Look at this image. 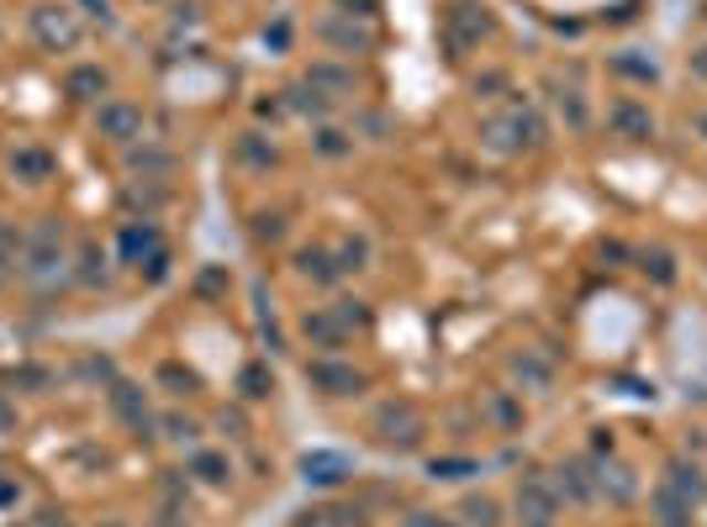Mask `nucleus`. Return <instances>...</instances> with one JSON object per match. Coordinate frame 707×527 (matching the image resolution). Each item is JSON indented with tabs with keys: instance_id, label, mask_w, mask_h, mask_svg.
<instances>
[{
	"instance_id": "5fc2aeb1",
	"label": "nucleus",
	"mask_w": 707,
	"mask_h": 527,
	"mask_svg": "<svg viewBox=\"0 0 707 527\" xmlns=\"http://www.w3.org/2000/svg\"><path fill=\"white\" fill-rule=\"evenodd\" d=\"M11 428H17V407H11V401H6V390H0V438H6Z\"/></svg>"
},
{
	"instance_id": "a878e982",
	"label": "nucleus",
	"mask_w": 707,
	"mask_h": 527,
	"mask_svg": "<svg viewBox=\"0 0 707 527\" xmlns=\"http://www.w3.org/2000/svg\"><path fill=\"white\" fill-rule=\"evenodd\" d=\"M665 485H671V491H682V496H686L692 506H703V502H707V475H703V464H697V459H686V454H676L671 464H665Z\"/></svg>"
},
{
	"instance_id": "ea45409f",
	"label": "nucleus",
	"mask_w": 707,
	"mask_h": 527,
	"mask_svg": "<svg viewBox=\"0 0 707 527\" xmlns=\"http://www.w3.org/2000/svg\"><path fill=\"white\" fill-rule=\"evenodd\" d=\"M333 312H339V322L349 327V333H369V322H375L369 301H360V295H339V301H333Z\"/></svg>"
},
{
	"instance_id": "3c124183",
	"label": "nucleus",
	"mask_w": 707,
	"mask_h": 527,
	"mask_svg": "<svg viewBox=\"0 0 707 527\" xmlns=\"http://www.w3.org/2000/svg\"><path fill=\"white\" fill-rule=\"evenodd\" d=\"M608 454H618V438L608 428H591V459H608Z\"/></svg>"
},
{
	"instance_id": "4d7b16f0",
	"label": "nucleus",
	"mask_w": 707,
	"mask_h": 527,
	"mask_svg": "<svg viewBox=\"0 0 707 527\" xmlns=\"http://www.w3.org/2000/svg\"><path fill=\"white\" fill-rule=\"evenodd\" d=\"M602 259H612V264H623V259H634L623 243H602Z\"/></svg>"
},
{
	"instance_id": "b1692460",
	"label": "nucleus",
	"mask_w": 707,
	"mask_h": 527,
	"mask_svg": "<svg viewBox=\"0 0 707 527\" xmlns=\"http://www.w3.org/2000/svg\"><path fill=\"white\" fill-rule=\"evenodd\" d=\"M233 159L254 174H269V169L280 164V143L265 138V132H244V138H233Z\"/></svg>"
},
{
	"instance_id": "f704fd0d",
	"label": "nucleus",
	"mask_w": 707,
	"mask_h": 527,
	"mask_svg": "<svg viewBox=\"0 0 707 527\" xmlns=\"http://www.w3.org/2000/svg\"><path fill=\"white\" fill-rule=\"evenodd\" d=\"M634 264L655 286H676V254L671 248H634Z\"/></svg>"
},
{
	"instance_id": "49530a36",
	"label": "nucleus",
	"mask_w": 707,
	"mask_h": 527,
	"mask_svg": "<svg viewBox=\"0 0 707 527\" xmlns=\"http://www.w3.org/2000/svg\"><path fill=\"white\" fill-rule=\"evenodd\" d=\"M170 264H174V254H170V248H159V254H148V259H143V269H138V275H143L148 286H164V280H170Z\"/></svg>"
},
{
	"instance_id": "58836bf2",
	"label": "nucleus",
	"mask_w": 707,
	"mask_h": 527,
	"mask_svg": "<svg viewBox=\"0 0 707 527\" xmlns=\"http://www.w3.org/2000/svg\"><path fill=\"white\" fill-rule=\"evenodd\" d=\"M470 475H481L475 459H428V480H439V485H460Z\"/></svg>"
},
{
	"instance_id": "09e8293b",
	"label": "nucleus",
	"mask_w": 707,
	"mask_h": 527,
	"mask_svg": "<svg viewBox=\"0 0 707 527\" xmlns=\"http://www.w3.org/2000/svg\"><path fill=\"white\" fill-rule=\"evenodd\" d=\"M333 11H343V17H360V22H375L381 0H333Z\"/></svg>"
},
{
	"instance_id": "9b49d317",
	"label": "nucleus",
	"mask_w": 707,
	"mask_h": 527,
	"mask_svg": "<svg viewBox=\"0 0 707 527\" xmlns=\"http://www.w3.org/2000/svg\"><path fill=\"white\" fill-rule=\"evenodd\" d=\"M608 127L618 132V138H629V143H650V138L660 132L655 111H650L644 100H634V96L608 100Z\"/></svg>"
},
{
	"instance_id": "79ce46f5",
	"label": "nucleus",
	"mask_w": 707,
	"mask_h": 527,
	"mask_svg": "<svg viewBox=\"0 0 707 527\" xmlns=\"http://www.w3.org/2000/svg\"><path fill=\"white\" fill-rule=\"evenodd\" d=\"M79 380H90L106 390V385L122 380V375H117V359H111V354H85V359H79Z\"/></svg>"
},
{
	"instance_id": "7c9ffc66",
	"label": "nucleus",
	"mask_w": 707,
	"mask_h": 527,
	"mask_svg": "<svg viewBox=\"0 0 707 527\" xmlns=\"http://www.w3.org/2000/svg\"><path fill=\"white\" fill-rule=\"evenodd\" d=\"M333 264H339L343 280H349V275H365L369 269V238L365 233H343V238L333 243Z\"/></svg>"
},
{
	"instance_id": "6e6d98bb",
	"label": "nucleus",
	"mask_w": 707,
	"mask_h": 527,
	"mask_svg": "<svg viewBox=\"0 0 707 527\" xmlns=\"http://www.w3.org/2000/svg\"><path fill=\"white\" fill-rule=\"evenodd\" d=\"M265 43H275V49H286V43H291V26H286V22H275V32H265Z\"/></svg>"
},
{
	"instance_id": "c03bdc74",
	"label": "nucleus",
	"mask_w": 707,
	"mask_h": 527,
	"mask_svg": "<svg viewBox=\"0 0 707 527\" xmlns=\"http://www.w3.org/2000/svg\"><path fill=\"white\" fill-rule=\"evenodd\" d=\"M259 243H280L286 238V216L280 212H254V227H248Z\"/></svg>"
},
{
	"instance_id": "a211bd4d",
	"label": "nucleus",
	"mask_w": 707,
	"mask_h": 527,
	"mask_svg": "<svg viewBox=\"0 0 707 527\" xmlns=\"http://www.w3.org/2000/svg\"><path fill=\"white\" fill-rule=\"evenodd\" d=\"M64 96H69L74 106H100V100L111 96V74L100 69V64H74V69L64 74Z\"/></svg>"
},
{
	"instance_id": "4468645a",
	"label": "nucleus",
	"mask_w": 707,
	"mask_h": 527,
	"mask_svg": "<svg viewBox=\"0 0 707 527\" xmlns=\"http://www.w3.org/2000/svg\"><path fill=\"white\" fill-rule=\"evenodd\" d=\"M301 337H307L318 354H343L354 333L339 322V312H333V306H312V312L301 316Z\"/></svg>"
},
{
	"instance_id": "8fccbe9b",
	"label": "nucleus",
	"mask_w": 707,
	"mask_h": 527,
	"mask_svg": "<svg viewBox=\"0 0 707 527\" xmlns=\"http://www.w3.org/2000/svg\"><path fill=\"white\" fill-rule=\"evenodd\" d=\"M22 275V248H0V290Z\"/></svg>"
},
{
	"instance_id": "f257e3e1",
	"label": "nucleus",
	"mask_w": 707,
	"mask_h": 527,
	"mask_svg": "<svg viewBox=\"0 0 707 527\" xmlns=\"http://www.w3.org/2000/svg\"><path fill=\"white\" fill-rule=\"evenodd\" d=\"M369 432L386 454H417L428 443V411L417 407L413 396H386L369 411Z\"/></svg>"
},
{
	"instance_id": "37998d69",
	"label": "nucleus",
	"mask_w": 707,
	"mask_h": 527,
	"mask_svg": "<svg viewBox=\"0 0 707 527\" xmlns=\"http://www.w3.org/2000/svg\"><path fill=\"white\" fill-rule=\"evenodd\" d=\"M612 74H629V79H639V85H655L660 64L655 58H629V53H618V58H612Z\"/></svg>"
},
{
	"instance_id": "e433bc0d",
	"label": "nucleus",
	"mask_w": 707,
	"mask_h": 527,
	"mask_svg": "<svg viewBox=\"0 0 707 527\" xmlns=\"http://www.w3.org/2000/svg\"><path fill=\"white\" fill-rule=\"evenodd\" d=\"M74 280L85 290H96L111 280V269H106V254H100L96 243H79V269H74Z\"/></svg>"
},
{
	"instance_id": "4be33fe9",
	"label": "nucleus",
	"mask_w": 707,
	"mask_h": 527,
	"mask_svg": "<svg viewBox=\"0 0 707 527\" xmlns=\"http://www.w3.org/2000/svg\"><path fill=\"white\" fill-rule=\"evenodd\" d=\"M159 248H164V238H159L153 222H127L122 233H117V259L132 264V269H143V259L159 254Z\"/></svg>"
},
{
	"instance_id": "aec40b11",
	"label": "nucleus",
	"mask_w": 707,
	"mask_h": 527,
	"mask_svg": "<svg viewBox=\"0 0 707 527\" xmlns=\"http://www.w3.org/2000/svg\"><path fill=\"white\" fill-rule=\"evenodd\" d=\"M650 523L655 527H692L697 523V506L686 502L682 491H671V485L660 480L655 491H650Z\"/></svg>"
},
{
	"instance_id": "6ab92c4d",
	"label": "nucleus",
	"mask_w": 707,
	"mask_h": 527,
	"mask_svg": "<svg viewBox=\"0 0 707 527\" xmlns=\"http://www.w3.org/2000/svg\"><path fill=\"white\" fill-rule=\"evenodd\" d=\"M291 527H365V506L349 502H312L291 517Z\"/></svg>"
},
{
	"instance_id": "0eeeda50",
	"label": "nucleus",
	"mask_w": 707,
	"mask_h": 527,
	"mask_svg": "<svg viewBox=\"0 0 707 527\" xmlns=\"http://www.w3.org/2000/svg\"><path fill=\"white\" fill-rule=\"evenodd\" d=\"M26 32H32V43L43 53H74L79 43H85V26H79V17H74L69 6H32L26 11Z\"/></svg>"
},
{
	"instance_id": "c9c22d12",
	"label": "nucleus",
	"mask_w": 707,
	"mask_h": 527,
	"mask_svg": "<svg viewBox=\"0 0 707 527\" xmlns=\"http://www.w3.org/2000/svg\"><path fill=\"white\" fill-rule=\"evenodd\" d=\"M153 385H164V396H174V401H185V396L201 390V380H195L185 364H174V359H164L159 369H153Z\"/></svg>"
},
{
	"instance_id": "a19ab883",
	"label": "nucleus",
	"mask_w": 707,
	"mask_h": 527,
	"mask_svg": "<svg viewBox=\"0 0 707 527\" xmlns=\"http://www.w3.org/2000/svg\"><path fill=\"white\" fill-rule=\"evenodd\" d=\"M217 432L227 438V443H248V438H254V422H248L244 407H222L217 411Z\"/></svg>"
},
{
	"instance_id": "c756f323",
	"label": "nucleus",
	"mask_w": 707,
	"mask_h": 527,
	"mask_svg": "<svg viewBox=\"0 0 707 527\" xmlns=\"http://www.w3.org/2000/svg\"><path fill=\"white\" fill-rule=\"evenodd\" d=\"M280 96H286V111H296V117H307V121H318V127L333 117V100L322 96V90H312L307 79H296L291 90H280Z\"/></svg>"
},
{
	"instance_id": "393cba45",
	"label": "nucleus",
	"mask_w": 707,
	"mask_h": 527,
	"mask_svg": "<svg viewBox=\"0 0 707 527\" xmlns=\"http://www.w3.org/2000/svg\"><path fill=\"white\" fill-rule=\"evenodd\" d=\"M507 369H513V380L523 385V390H534V396H549V385H555V359H538L534 348L513 354Z\"/></svg>"
},
{
	"instance_id": "6e6552de",
	"label": "nucleus",
	"mask_w": 707,
	"mask_h": 527,
	"mask_svg": "<svg viewBox=\"0 0 707 527\" xmlns=\"http://www.w3.org/2000/svg\"><path fill=\"white\" fill-rule=\"evenodd\" d=\"M312 32H318L322 49L339 53V58H365V53L381 49V32L369 22H360V17H343V11H328Z\"/></svg>"
},
{
	"instance_id": "864d4df0",
	"label": "nucleus",
	"mask_w": 707,
	"mask_h": 527,
	"mask_svg": "<svg viewBox=\"0 0 707 527\" xmlns=\"http://www.w3.org/2000/svg\"><path fill=\"white\" fill-rule=\"evenodd\" d=\"M17 385H32V396H43V385H49V369H38V364H26L22 375H17Z\"/></svg>"
},
{
	"instance_id": "4c0bfd02",
	"label": "nucleus",
	"mask_w": 707,
	"mask_h": 527,
	"mask_svg": "<svg viewBox=\"0 0 707 527\" xmlns=\"http://www.w3.org/2000/svg\"><path fill=\"white\" fill-rule=\"evenodd\" d=\"M127 169H138V174H143V180H153V174H170L174 169V153L170 148H138L132 143V153H127Z\"/></svg>"
},
{
	"instance_id": "a18cd8bd",
	"label": "nucleus",
	"mask_w": 707,
	"mask_h": 527,
	"mask_svg": "<svg viewBox=\"0 0 707 527\" xmlns=\"http://www.w3.org/2000/svg\"><path fill=\"white\" fill-rule=\"evenodd\" d=\"M227 286H233V280H227V269H222V264H212V269H201V280H195V295H201V301H217Z\"/></svg>"
},
{
	"instance_id": "9d476101",
	"label": "nucleus",
	"mask_w": 707,
	"mask_h": 527,
	"mask_svg": "<svg viewBox=\"0 0 707 527\" xmlns=\"http://www.w3.org/2000/svg\"><path fill=\"white\" fill-rule=\"evenodd\" d=\"M549 480H555V491H560L565 506H597L602 502V491H597V459L591 454L560 459V464L549 470Z\"/></svg>"
},
{
	"instance_id": "39448f33",
	"label": "nucleus",
	"mask_w": 707,
	"mask_h": 527,
	"mask_svg": "<svg viewBox=\"0 0 707 527\" xmlns=\"http://www.w3.org/2000/svg\"><path fill=\"white\" fill-rule=\"evenodd\" d=\"M106 407H111V417L127 428V438H138V443H153V438H159V411H153V401H148V390L138 380L106 385Z\"/></svg>"
},
{
	"instance_id": "5701e85b",
	"label": "nucleus",
	"mask_w": 707,
	"mask_h": 527,
	"mask_svg": "<svg viewBox=\"0 0 707 527\" xmlns=\"http://www.w3.org/2000/svg\"><path fill=\"white\" fill-rule=\"evenodd\" d=\"M301 79H307L312 90H322L328 100H349V96H354V85H360L349 64H328V58H318V64H312V69L301 74Z\"/></svg>"
},
{
	"instance_id": "20e7f679",
	"label": "nucleus",
	"mask_w": 707,
	"mask_h": 527,
	"mask_svg": "<svg viewBox=\"0 0 707 527\" xmlns=\"http://www.w3.org/2000/svg\"><path fill=\"white\" fill-rule=\"evenodd\" d=\"M486 37H496V17H491L486 6H475V0H449V11H443V53H449V64L470 58Z\"/></svg>"
},
{
	"instance_id": "423d86ee",
	"label": "nucleus",
	"mask_w": 707,
	"mask_h": 527,
	"mask_svg": "<svg viewBox=\"0 0 707 527\" xmlns=\"http://www.w3.org/2000/svg\"><path fill=\"white\" fill-rule=\"evenodd\" d=\"M307 385L322 401H354V396L369 390V375L360 364H349L343 354H318V359H307Z\"/></svg>"
},
{
	"instance_id": "72a5a7b5",
	"label": "nucleus",
	"mask_w": 707,
	"mask_h": 527,
	"mask_svg": "<svg viewBox=\"0 0 707 527\" xmlns=\"http://www.w3.org/2000/svg\"><path fill=\"white\" fill-rule=\"evenodd\" d=\"M201 422H195L191 411H159V438H170V443H180V449H195L201 443Z\"/></svg>"
},
{
	"instance_id": "7ed1b4c3",
	"label": "nucleus",
	"mask_w": 707,
	"mask_h": 527,
	"mask_svg": "<svg viewBox=\"0 0 707 527\" xmlns=\"http://www.w3.org/2000/svg\"><path fill=\"white\" fill-rule=\"evenodd\" d=\"M53 275H64V222L58 216H38L22 233V280L49 286Z\"/></svg>"
},
{
	"instance_id": "cd10ccee",
	"label": "nucleus",
	"mask_w": 707,
	"mask_h": 527,
	"mask_svg": "<svg viewBox=\"0 0 707 527\" xmlns=\"http://www.w3.org/2000/svg\"><path fill=\"white\" fill-rule=\"evenodd\" d=\"M486 417L496 422V432H523V428H528L523 390H486Z\"/></svg>"
},
{
	"instance_id": "ddd939ff",
	"label": "nucleus",
	"mask_w": 707,
	"mask_h": 527,
	"mask_svg": "<svg viewBox=\"0 0 707 527\" xmlns=\"http://www.w3.org/2000/svg\"><path fill=\"white\" fill-rule=\"evenodd\" d=\"M185 475H191L195 485H206V491H227V485L238 480V464H233V454H222V449H201V443H195L191 459H185Z\"/></svg>"
},
{
	"instance_id": "f03ea898",
	"label": "nucleus",
	"mask_w": 707,
	"mask_h": 527,
	"mask_svg": "<svg viewBox=\"0 0 707 527\" xmlns=\"http://www.w3.org/2000/svg\"><path fill=\"white\" fill-rule=\"evenodd\" d=\"M507 517H513V527H560L565 502H560V491H555V480H549V470L517 475Z\"/></svg>"
},
{
	"instance_id": "bb28decb",
	"label": "nucleus",
	"mask_w": 707,
	"mask_h": 527,
	"mask_svg": "<svg viewBox=\"0 0 707 527\" xmlns=\"http://www.w3.org/2000/svg\"><path fill=\"white\" fill-rule=\"evenodd\" d=\"M507 127H513V148L523 153H534V148L549 143V121H544V111H534V106H513L507 111Z\"/></svg>"
},
{
	"instance_id": "603ef678",
	"label": "nucleus",
	"mask_w": 707,
	"mask_h": 527,
	"mask_svg": "<svg viewBox=\"0 0 707 527\" xmlns=\"http://www.w3.org/2000/svg\"><path fill=\"white\" fill-rule=\"evenodd\" d=\"M407 527H460V517H439V512H413Z\"/></svg>"
},
{
	"instance_id": "473e14b6",
	"label": "nucleus",
	"mask_w": 707,
	"mask_h": 527,
	"mask_svg": "<svg viewBox=\"0 0 707 527\" xmlns=\"http://www.w3.org/2000/svg\"><path fill=\"white\" fill-rule=\"evenodd\" d=\"M312 153L328 159V164H339V159L354 153V132H343V127H333V121H322L318 132H312Z\"/></svg>"
},
{
	"instance_id": "052dcab7",
	"label": "nucleus",
	"mask_w": 707,
	"mask_h": 527,
	"mask_svg": "<svg viewBox=\"0 0 707 527\" xmlns=\"http://www.w3.org/2000/svg\"><path fill=\"white\" fill-rule=\"evenodd\" d=\"M697 127H703V138H707V117H697Z\"/></svg>"
},
{
	"instance_id": "dca6fc26",
	"label": "nucleus",
	"mask_w": 707,
	"mask_h": 527,
	"mask_svg": "<svg viewBox=\"0 0 707 527\" xmlns=\"http://www.w3.org/2000/svg\"><path fill=\"white\" fill-rule=\"evenodd\" d=\"M544 90H549V106L560 111L565 132H586V127H591V100H586V90L576 79H570V85H565V79H549Z\"/></svg>"
},
{
	"instance_id": "2f4dec72",
	"label": "nucleus",
	"mask_w": 707,
	"mask_h": 527,
	"mask_svg": "<svg viewBox=\"0 0 707 527\" xmlns=\"http://www.w3.org/2000/svg\"><path fill=\"white\" fill-rule=\"evenodd\" d=\"M269 396H275V375H269V364L248 359L244 369H238V401L254 407V401H269Z\"/></svg>"
},
{
	"instance_id": "1a4fd4ad",
	"label": "nucleus",
	"mask_w": 707,
	"mask_h": 527,
	"mask_svg": "<svg viewBox=\"0 0 707 527\" xmlns=\"http://www.w3.org/2000/svg\"><path fill=\"white\" fill-rule=\"evenodd\" d=\"M96 138L100 143L132 148L143 138V106H138V100H122V96H106L96 106Z\"/></svg>"
},
{
	"instance_id": "f3484780",
	"label": "nucleus",
	"mask_w": 707,
	"mask_h": 527,
	"mask_svg": "<svg viewBox=\"0 0 707 527\" xmlns=\"http://www.w3.org/2000/svg\"><path fill=\"white\" fill-rule=\"evenodd\" d=\"M301 480L318 485V491H339L343 480H354V464L333 449H318V454H301Z\"/></svg>"
},
{
	"instance_id": "f8f14e48",
	"label": "nucleus",
	"mask_w": 707,
	"mask_h": 527,
	"mask_svg": "<svg viewBox=\"0 0 707 527\" xmlns=\"http://www.w3.org/2000/svg\"><path fill=\"white\" fill-rule=\"evenodd\" d=\"M291 269L318 290L343 286V275H339V264H333V248H328V243H301V248L291 254Z\"/></svg>"
},
{
	"instance_id": "c85d7f7f",
	"label": "nucleus",
	"mask_w": 707,
	"mask_h": 527,
	"mask_svg": "<svg viewBox=\"0 0 707 527\" xmlns=\"http://www.w3.org/2000/svg\"><path fill=\"white\" fill-rule=\"evenodd\" d=\"M460 527H507V512H502V502L496 496H486V491H470V496H460Z\"/></svg>"
},
{
	"instance_id": "13d9d810",
	"label": "nucleus",
	"mask_w": 707,
	"mask_h": 527,
	"mask_svg": "<svg viewBox=\"0 0 707 527\" xmlns=\"http://www.w3.org/2000/svg\"><path fill=\"white\" fill-rule=\"evenodd\" d=\"M692 74H697V79H707V43L692 53Z\"/></svg>"
},
{
	"instance_id": "de8ad7c7",
	"label": "nucleus",
	"mask_w": 707,
	"mask_h": 527,
	"mask_svg": "<svg viewBox=\"0 0 707 527\" xmlns=\"http://www.w3.org/2000/svg\"><path fill=\"white\" fill-rule=\"evenodd\" d=\"M639 11H644V0H618L612 11H602V22H608V26H629V22H639Z\"/></svg>"
},
{
	"instance_id": "bf43d9fd",
	"label": "nucleus",
	"mask_w": 707,
	"mask_h": 527,
	"mask_svg": "<svg viewBox=\"0 0 707 527\" xmlns=\"http://www.w3.org/2000/svg\"><path fill=\"white\" fill-rule=\"evenodd\" d=\"M96 527H132V523H122V517H100Z\"/></svg>"
},
{
	"instance_id": "2eb2a0df",
	"label": "nucleus",
	"mask_w": 707,
	"mask_h": 527,
	"mask_svg": "<svg viewBox=\"0 0 707 527\" xmlns=\"http://www.w3.org/2000/svg\"><path fill=\"white\" fill-rule=\"evenodd\" d=\"M597 491H602L612 506H634L639 502V470L634 464H623L618 454L597 459Z\"/></svg>"
},
{
	"instance_id": "412c9836",
	"label": "nucleus",
	"mask_w": 707,
	"mask_h": 527,
	"mask_svg": "<svg viewBox=\"0 0 707 527\" xmlns=\"http://www.w3.org/2000/svg\"><path fill=\"white\" fill-rule=\"evenodd\" d=\"M6 169H11L22 185H49L53 180V153L43 143H17L11 148V159H6Z\"/></svg>"
},
{
	"instance_id": "680f3d73",
	"label": "nucleus",
	"mask_w": 707,
	"mask_h": 527,
	"mask_svg": "<svg viewBox=\"0 0 707 527\" xmlns=\"http://www.w3.org/2000/svg\"><path fill=\"white\" fill-rule=\"evenodd\" d=\"M22 527H26V523H22Z\"/></svg>"
}]
</instances>
